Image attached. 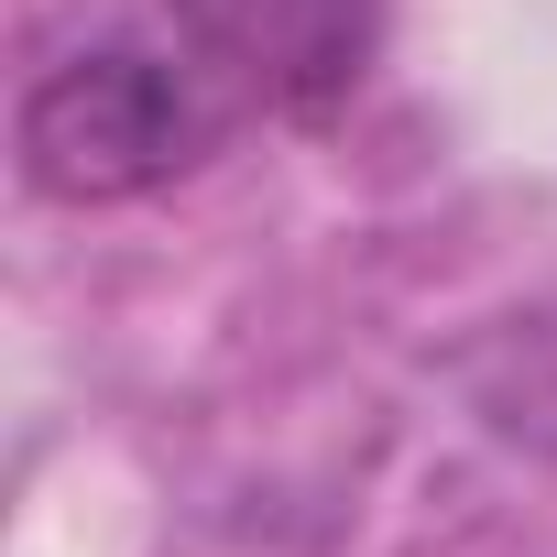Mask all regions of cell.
<instances>
[{
  "instance_id": "7a4b0ae2",
  "label": "cell",
  "mask_w": 557,
  "mask_h": 557,
  "mask_svg": "<svg viewBox=\"0 0 557 557\" xmlns=\"http://www.w3.org/2000/svg\"><path fill=\"white\" fill-rule=\"evenodd\" d=\"M164 12L175 55L262 121H329L383 45V0H164Z\"/></svg>"
},
{
  "instance_id": "6da1fadb",
  "label": "cell",
  "mask_w": 557,
  "mask_h": 557,
  "mask_svg": "<svg viewBox=\"0 0 557 557\" xmlns=\"http://www.w3.org/2000/svg\"><path fill=\"white\" fill-rule=\"evenodd\" d=\"M219 132H230V99L186 55H153V45H77L12 110L23 186L55 208H132V197L197 175L219 153Z\"/></svg>"
}]
</instances>
